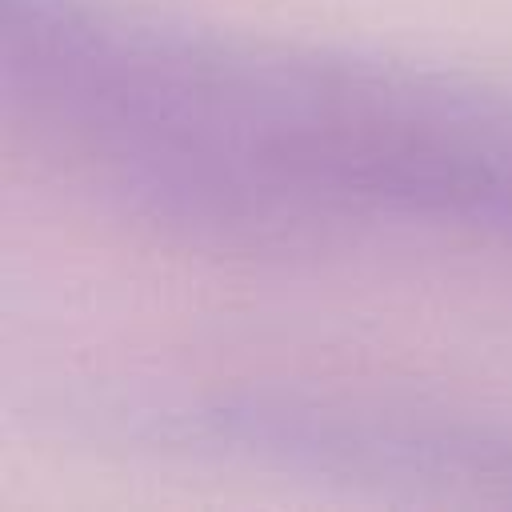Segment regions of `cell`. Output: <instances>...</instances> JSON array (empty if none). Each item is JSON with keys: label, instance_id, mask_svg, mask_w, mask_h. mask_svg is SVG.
Wrapping results in <instances>:
<instances>
[{"label": "cell", "instance_id": "1", "mask_svg": "<svg viewBox=\"0 0 512 512\" xmlns=\"http://www.w3.org/2000/svg\"><path fill=\"white\" fill-rule=\"evenodd\" d=\"M4 116L96 208L204 256L292 264L368 240L512 252V92L92 0H4Z\"/></svg>", "mask_w": 512, "mask_h": 512}, {"label": "cell", "instance_id": "2", "mask_svg": "<svg viewBox=\"0 0 512 512\" xmlns=\"http://www.w3.org/2000/svg\"><path fill=\"white\" fill-rule=\"evenodd\" d=\"M52 416L72 440L136 456L408 496L512 500V424L420 396L296 384H116L64 400Z\"/></svg>", "mask_w": 512, "mask_h": 512}]
</instances>
